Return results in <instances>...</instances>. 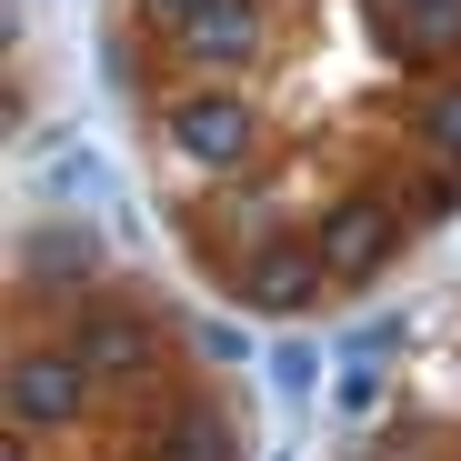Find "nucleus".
Instances as JSON below:
<instances>
[{
	"label": "nucleus",
	"mask_w": 461,
	"mask_h": 461,
	"mask_svg": "<svg viewBox=\"0 0 461 461\" xmlns=\"http://www.w3.org/2000/svg\"><path fill=\"white\" fill-rule=\"evenodd\" d=\"M140 11H150V21H171V31H181V21L201 11V0H140Z\"/></svg>",
	"instance_id": "dca6fc26"
},
{
	"label": "nucleus",
	"mask_w": 461,
	"mask_h": 461,
	"mask_svg": "<svg viewBox=\"0 0 461 461\" xmlns=\"http://www.w3.org/2000/svg\"><path fill=\"white\" fill-rule=\"evenodd\" d=\"M261 31H271L261 0H201L171 41H181V60H201V81H221L230 60H261Z\"/></svg>",
	"instance_id": "423d86ee"
},
{
	"label": "nucleus",
	"mask_w": 461,
	"mask_h": 461,
	"mask_svg": "<svg viewBox=\"0 0 461 461\" xmlns=\"http://www.w3.org/2000/svg\"><path fill=\"white\" fill-rule=\"evenodd\" d=\"M11 431L31 441V431H70L91 411V361L70 351V341H31V351H11Z\"/></svg>",
	"instance_id": "20e7f679"
},
{
	"label": "nucleus",
	"mask_w": 461,
	"mask_h": 461,
	"mask_svg": "<svg viewBox=\"0 0 461 461\" xmlns=\"http://www.w3.org/2000/svg\"><path fill=\"white\" fill-rule=\"evenodd\" d=\"M201 351H211V361H261V351L230 331V321H201Z\"/></svg>",
	"instance_id": "2eb2a0df"
},
{
	"label": "nucleus",
	"mask_w": 461,
	"mask_h": 461,
	"mask_svg": "<svg viewBox=\"0 0 461 461\" xmlns=\"http://www.w3.org/2000/svg\"><path fill=\"white\" fill-rule=\"evenodd\" d=\"M402 241H411V221H402V201H371V191H351V201H331V211L312 221V251H321V271H331L341 291L381 281V271L402 261Z\"/></svg>",
	"instance_id": "7ed1b4c3"
},
{
	"label": "nucleus",
	"mask_w": 461,
	"mask_h": 461,
	"mask_svg": "<svg viewBox=\"0 0 461 461\" xmlns=\"http://www.w3.org/2000/svg\"><path fill=\"white\" fill-rule=\"evenodd\" d=\"M451 211H461V171L421 161V181L402 191V221H411V230H431V221H451Z\"/></svg>",
	"instance_id": "9b49d317"
},
{
	"label": "nucleus",
	"mask_w": 461,
	"mask_h": 461,
	"mask_svg": "<svg viewBox=\"0 0 461 461\" xmlns=\"http://www.w3.org/2000/svg\"><path fill=\"white\" fill-rule=\"evenodd\" d=\"M0 461H31V451H21V431H11V451H0Z\"/></svg>",
	"instance_id": "f3484780"
},
{
	"label": "nucleus",
	"mask_w": 461,
	"mask_h": 461,
	"mask_svg": "<svg viewBox=\"0 0 461 461\" xmlns=\"http://www.w3.org/2000/svg\"><path fill=\"white\" fill-rule=\"evenodd\" d=\"M261 381H271V402H291V411H301V402L321 392V341H301V331H291V341H271V351H261Z\"/></svg>",
	"instance_id": "9d476101"
},
{
	"label": "nucleus",
	"mask_w": 461,
	"mask_h": 461,
	"mask_svg": "<svg viewBox=\"0 0 461 461\" xmlns=\"http://www.w3.org/2000/svg\"><path fill=\"white\" fill-rule=\"evenodd\" d=\"M81 271H101V241H91L81 221H31V230H21V281H31V291L81 281Z\"/></svg>",
	"instance_id": "6e6552de"
},
{
	"label": "nucleus",
	"mask_w": 461,
	"mask_h": 461,
	"mask_svg": "<svg viewBox=\"0 0 461 461\" xmlns=\"http://www.w3.org/2000/svg\"><path fill=\"white\" fill-rule=\"evenodd\" d=\"M371 402H381V371H371V361H361V371H341V411H351V421H361V411H371Z\"/></svg>",
	"instance_id": "4468645a"
},
{
	"label": "nucleus",
	"mask_w": 461,
	"mask_h": 461,
	"mask_svg": "<svg viewBox=\"0 0 461 461\" xmlns=\"http://www.w3.org/2000/svg\"><path fill=\"white\" fill-rule=\"evenodd\" d=\"M411 31H421V60H451L461 50V0H402Z\"/></svg>",
	"instance_id": "f8f14e48"
},
{
	"label": "nucleus",
	"mask_w": 461,
	"mask_h": 461,
	"mask_svg": "<svg viewBox=\"0 0 461 461\" xmlns=\"http://www.w3.org/2000/svg\"><path fill=\"white\" fill-rule=\"evenodd\" d=\"M41 191H101V201H111L121 181H111V161H91V150H70V161H50V171H41Z\"/></svg>",
	"instance_id": "ddd939ff"
},
{
	"label": "nucleus",
	"mask_w": 461,
	"mask_h": 461,
	"mask_svg": "<svg viewBox=\"0 0 461 461\" xmlns=\"http://www.w3.org/2000/svg\"><path fill=\"white\" fill-rule=\"evenodd\" d=\"M161 140H171V161H181V171L230 181V171L261 150V111H251V91H230V81H191V91L161 111Z\"/></svg>",
	"instance_id": "f257e3e1"
},
{
	"label": "nucleus",
	"mask_w": 461,
	"mask_h": 461,
	"mask_svg": "<svg viewBox=\"0 0 461 461\" xmlns=\"http://www.w3.org/2000/svg\"><path fill=\"white\" fill-rule=\"evenodd\" d=\"M331 291V271H321V251L312 241H261V251H241V312H261V321H301L312 301Z\"/></svg>",
	"instance_id": "39448f33"
},
{
	"label": "nucleus",
	"mask_w": 461,
	"mask_h": 461,
	"mask_svg": "<svg viewBox=\"0 0 461 461\" xmlns=\"http://www.w3.org/2000/svg\"><path fill=\"white\" fill-rule=\"evenodd\" d=\"M140 461H241V431H230L221 402H181V411H161V431L140 441Z\"/></svg>",
	"instance_id": "0eeeda50"
},
{
	"label": "nucleus",
	"mask_w": 461,
	"mask_h": 461,
	"mask_svg": "<svg viewBox=\"0 0 461 461\" xmlns=\"http://www.w3.org/2000/svg\"><path fill=\"white\" fill-rule=\"evenodd\" d=\"M351 461H371V451H351Z\"/></svg>",
	"instance_id": "a211bd4d"
},
{
	"label": "nucleus",
	"mask_w": 461,
	"mask_h": 461,
	"mask_svg": "<svg viewBox=\"0 0 461 461\" xmlns=\"http://www.w3.org/2000/svg\"><path fill=\"white\" fill-rule=\"evenodd\" d=\"M60 341L91 361V381H150L161 371V331H150V312L140 301H121V291H70V321H60Z\"/></svg>",
	"instance_id": "f03ea898"
},
{
	"label": "nucleus",
	"mask_w": 461,
	"mask_h": 461,
	"mask_svg": "<svg viewBox=\"0 0 461 461\" xmlns=\"http://www.w3.org/2000/svg\"><path fill=\"white\" fill-rule=\"evenodd\" d=\"M411 131H421V161L461 171V81H431V91H421V111H411Z\"/></svg>",
	"instance_id": "1a4fd4ad"
}]
</instances>
